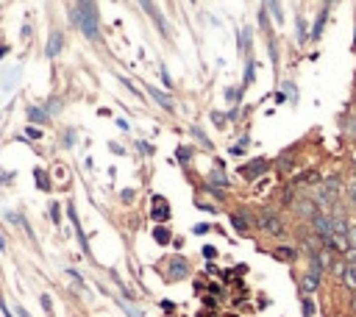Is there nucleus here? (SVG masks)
I'll list each match as a JSON object with an SVG mask.
<instances>
[{
    "label": "nucleus",
    "instance_id": "nucleus-42",
    "mask_svg": "<svg viewBox=\"0 0 356 317\" xmlns=\"http://www.w3.org/2000/svg\"><path fill=\"white\" fill-rule=\"evenodd\" d=\"M209 231H211V226H209V223H198V226L192 228V234H198V237H200V234H209Z\"/></svg>",
    "mask_w": 356,
    "mask_h": 317
},
{
    "label": "nucleus",
    "instance_id": "nucleus-5",
    "mask_svg": "<svg viewBox=\"0 0 356 317\" xmlns=\"http://www.w3.org/2000/svg\"><path fill=\"white\" fill-rule=\"evenodd\" d=\"M189 273H192V267H189V262L184 256H170L164 259V278L167 281H181V278H189Z\"/></svg>",
    "mask_w": 356,
    "mask_h": 317
},
{
    "label": "nucleus",
    "instance_id": "nucleus-9",
    "mask_svg": "<svg viewBox=\"0 0 356 317\" xmlns=\"http://www.w3.org/2000/svg\"><path fill=\"white\" fill-rule=\"evenodd\" d=\"M320 281H323V270H317V267H309V273L301 278V295H314L320 289Z\"/></svg>",
    "mask_w": 356,
    "mask_h": 317
},
{
    "label": "nucleus",
    "instance_id": "nucleus-30",
    "mask_svg": "<svg viewBox=\"0 0 356 317\" xmlns=\"http://www.w3.org/2000/svg\"><path fill=\"white\" fill-rule=\"evenodd\" d=\"M17 78H20V67H14L12 72H6V75H3V92H9V89H12Z\"/></svg>",
    "mask_w": 356,
    "mask_h": 317
},
{
    "label": "nucleus",
    "instance_id": "nucleus-62",
    "mask_svg": "<svg viewBox=\"0 0 356 317\" xmlns=\"http://www.w3.org/2000/svg\"><path fill=\"white\" fill-rule=\"evenodd\" d=\"M328 3H331V0H328Z\"/></svg>",
    "mask_w": 356,
    "mask_h": 317
},
{
    "label": "nucleus",
    "instance_id": "nucleus-41",
    "mask_svg": "<svg viewBox=\"0 0 356 317\" xmlns=\"http://www.w3.org/2000/svg\"><path fill=\"white\" fill-rule=\"evenodd\" d=\"M159 70H162V81H164V86H167V89H173V78H170V72H167V67H159Z\"/></svg>",
    "mask_w": 356,
    "mask_h": 317
},
{
    "label": "nucleus",
    "instance_id": "nucleus-48",
    "mask_svg": "<svg viewBox=\"0 0 356 317\" xmlns=\"http://www.w3.org/2000/svg\"><path fill=\"white\" fill-rule=\"evenodd\" d=\"M120 197H123V203H131V200H134V189H123Z\"/></svg>",
    "mask_w": 356,
    "mask_h": 317
},
{
    "label": "nucleus",
    "instance_id": "nucleus-39",
    "mask_svg": "<svg viewBox=\"0 0 356 317\" xmlns=\"http://www.w3.org/2000/svg\"><path fill=\"white\" fill-rule=\"evenodd\" d=\"M298 39L306 42V20H303V17H298Z\"/></svg>",
    "mask_w": 356,
    "mask_h": 317
},
{
    "label": "nucleus",
    "instance_id": "nucleus-49",
    "mask_svg": "<svg viewBox=\"0 0 356 317\" xmlns=\"http://www.w3.org/2000/svg\"><path fill=\"white\" fill-rule=\"evenodd\" d=\"M162 309L167 311V314H173V311H175V303H173V300H162Z\"/></svg>",
    "mask_w": 356,
    "mask_h": 317
},
{
    "label": "nucleus",
    "instance_id": "nucleus-32",
    "mask_svg": "<svg viewBox=\"0 0 356 317\" xmlns=\"http://www.w3.org/2000/svg\"><path fill=\"white\" fill-rule=\"evenodd\" d=\"M61 106H64V100H61V97H50L48 106H45V112H48L50 117H53V114H59V112H61Z\"/></svg>",
    "mask_w": 356,
    "mask_h": 317
},
{
    "label": "nucleus",
    "instance_id": "nucleus-18",
    "mask_svg": "<svg viewBox=\"0 0 356 317\" xmlns=\"http://www.w3.org/2000/svg\"><path fill=\"white\" fill-rule=\"evenodd\" d=\"M273 256L278 259V262H287V264H292L298 259V248H292V245H278L276 251H273Z\"/></svg>",
    "mask_w": 356,
    "mask_h": 317
},
{
    "label": "nucleus",
    "instance_id": "nucleus-58",
    "mask_svg": "<svg viewBox=\"0 0 356 317\" xmlns=\"http://www.w3.org/2000/svg\"><path fill=\"white\" fill-rule=\"evenodd\" d=\"M9 50H12V48H9V45H0V61H3V56H6Z\"/></svg>",
    "mask_w": 356,
    "mask_h": 317
},
{
    "label": "nucleus",
    "instance_id": "nucleus-60",
    "mask_svg": "<svg viewBox=\"0 0 356 317\" xmlns=\"http://www.w3.org/2000/svg\"><path fill=\"white\" fill-rule=\"evenodd\" d=\"M195 317H206V314H195Z\"/></svg>",
    "mask_w": 356,
    "mask_h": 317
},
{
    "label": "nucleus",
    "instance_id": "nucleus-52",
    "mask_svg": "<svg viewBox=\"0 0 356 317\" xmlns=\"http://www.w3.org/2000/svg\"><path fill=\"white\" fill-rule=\"evenodd\" d=\"M170 245H173V248H178V251H181V248H184V237H173V242H170Z\"/></svg>",
    "mask_w": 356,
    "mask_h": 317
},
{
    "label": "nucleus",
    "instance_id": "nucleus-26",
    "mask_svg": "<svg viewBox=\"0 0 356 317\" xmlns=\"http://www.w3.org/2000/svg\"><path fill=\"white\" fill-rule=\"evenodd\" d=\"M3 220H6V223H12V226H20V228L25 226V217L20 215V212H12V209H6V212H3Z\"/></svg>",
    "mask_w": 356,
    "mask_h": 317
},
{
    "label": "nucleus",
    "instance_id": "nucleus-22",
    "mask_svg": "<svg viewBox=\"0 0 356 317\" xmlns=\"http://www.w3.org/2000/svg\"><path fill=\"white\" fill-rule=\"evenodd\" d=\"M254 81H256V61L248 59V64H245V78H242V89L254 86Z\"/></svg>",
    "mask_w": 356,
    "mask_h": 317
},
{
    "label": "nucleus",
    "instance_id": "nucleus-13",
    "mask_svg": "<svg viewBox=\"0 0 356 317\" xmlns=\"http://www.w3.org/2000/svg\"><path fill=\"white\" fill-rule=\"evenodd\" d=\"M339 281H342V287L348 289L350 295L356 292V262H345V270H342V275H339Z\"/></svg>",
    "mask_w": 356,
    "mask_h": 317
},
{
    "label": "nucleus",
    "instance_id": "nucleus-40",
    "mask_svg": "<svg viewBox=\"0 0 356 317\" xmlns=\"http://www.w3.org/2000/svg\"><path fill=\"white\" fill-rule=\"evenodd\" d=\"M137 148L142 150V153H145V156H153V153H156V148H153L151 142H137Z\"/></svg>",
    "mask_w": 356,
    "mask_h": 317
},
{
    "label": "nucleus",
    "instance_id": "nucleus-38",
    "mask_svg": "<svg viewBox=\"0 0 356 317\" xmlns=\"http://www.w3.org/2000/svg\"><path fill=\"white\" fill-rule=\"evenodd\" d=\"M211 123H214V126H217V128H225V123H228V117H225V114H220V112H211Z\"/></svg>",
    "mask_w": 356,
    "mask_h": 317
},
{
    "label": "nucleus",
    "instance_id": "nucleus-16",
    "mask_svg": "<svg viewBox=\"0 0 356 317\" xmlns=\"http://www.w3.org/2000/svg\"><path fill=\"white\" fill-rule=\"evenodd\" d=\"M292 164H295V156H292V150H284V153L276 159L278 175H290V173H292Z\"/></svg>",
    "mask_w": 356,
    "mask_h": 317
},
{
    "label": "nucleus",
    "instance_id": "nucleus-25",
    "mask_svg": "<svg viewBox=\"0 0 356 317\" xmlns=\"http://www.w3.org/2000/svg\"><path fill=\"white\" fill-rule=\"evenodd\" d=\"M265 6H270L273 20H276V23H284V9H281V0H265Z\"/></svg>",
    "mask_w": 356,
    "mask_h": 317
},
{
    "label": "nucleus",
    "instance_id": "nucleus-50",
    "mask_svg": "<svg viewBox=\"0 0 356 317\" xmlns=\"http://www.w3.org/2000/svg\"><path fill=\"white\" fill-rule=\"evenodd\" d=\"M109 150H111V153H117V156L126 153V150H123V145H117V142H109Z\"/></svg>",
    "mask_w": 356,
    "mask_h": 317
},
{
    "label": "nucleus",
    "instance_id": "nucleus-12",
    "mask_svg": "<svg viewBox=\"0 0 356 317\" xmlns=\"http://www.w3.org/2000/svg\"><path fill=\"white\" fill-rule=\"evenodd\" d=\"M320 181H323V178H320L317 170H303L301 175H292L290 184L295 186V189H298V186H309V189H312V186H317V184H320Z\"/></svg>",
    "mask_w": 356,
    "mask_h": 317
},
{
    "label": "nucleus",
    "instance_id": "nucleus-28",
    "mask_svg": "<svg viewBox=\"0 0 356 317\" xmlns=\"http://www.w3.org/2000/svg\"><path fill=\"white\" fill-rule=\"evenodd\" d=\"M34 178H37V186L42 192L50 189V178H48V173H45V170H34Z\"/></svg>",
    "mask_w": 356,
    "mask_h": 317
},
{
    "label": "nucleus",
    "instance_id": "nucleus-6",
    "mask_svg": "<svg viewBox=\"0 0 356 317\" xmlns=\"http://www.w3.org/2000/svg\"><path fill=\"white\" fill-rule=\"evenodd\" d=\"M170 203H167V197L164 195H153L151 197V220L156 223V226H167V220H170Z\"/></svg>",
    "mask_w": 356,
    "mask_h": 317
},
{
    "label": "nucleus",
    "instance_id": "nucleus-10",
    "mask_svg": "<svg viewBox=\"0 0 356 317\" xmlns=\"http://www.w3.org/2000/svg\"><path fill=\"white\" fill-rule=\"evenodd\" d=\"M231 226H234L236 234H248L251 228H254V215L245 209H236L234 215H231Z\"/></svg>",
    "mask_w": 356,
    "mask_h": 317
},
{
    "label": "nucleus",
    "instance_id": "nucleus-7",
    "mask_svg": "<svg viewBox=\"0 0 356 317\" xmlns=\"http://www.w3.org/2000/svg\"><path fill=\"white\" fill-rule=\"evenodd\" d=\"M228 186V175H225V167H214L209 175H206V189L211 195H223V189Z\"/></svg>",
    "mask_w": 356,
    "mask_h": 317
},
{
    "label": "nucleus",
    "instance_id": "nucleus-55",
    "mask_svg": "<svg viewBox=\"0 0 356 317\" xmlns=\"http://www.w3.org/2000/svg\"><path fill=\"white\" fill-rule=\"evenodd\" d=\"M209 292L211 295H220V292H223V287H220V284H209Z\"/></svg>",
    "mask_w": 356,
    "mask_h": 317
},
{
    "label": "nucleus",
    "instance_id": "nucleus-53",
    "mask_svg": "<svg viewBox=\"0 0 356 317\" xmlns=\"http://www.w3.org/2000/svg\"><path fill=\"white\" fill-rule=\"evenodd\" d=\"M195 206H198V209H203V212H214V206L203 203V200H195Z\"/></svg>",
    "mask_w": 356,
    "mask_h": 317
},
{
    "label": "nucleus",
    "instance_id": "nucleus-35",
    "mask_svg": "<svg viewBox=\"0 0 356 317\" xmlns=\"http://www.w3.org/2000/svg\"><path fill=\"white\" fill-rule=\"evenodd\" d=\"M259 28L265 31V34H270V17H267V6L259 9Z\"/></svg>",
    "mask_w": 356,
    "mask_h": 317
},
{
    "label": "nucleus",
    "instance_id": "nucleus-57",
    "mask_svg": "<svg viewBox=\"0 0 356 317\" xmlns=\"http://www.w3.org/2000/svg\"><path fill=\"white\" fill-rule=\"evenodd\" d=\"M225 117H228V120H236V117H240V109H231V112L225 114Z\"/></svg>",
    "mask_w": 356,
    "mask_h": 317
},
{
    "label": "nucleus",
    "instance_id": "nucleus-63",
    "mask_svg": "<svg viewBox=\"0 0 356 317\" xmlns=\"http://www.w3.org/2000/svg\"><path fill=\"white\" fill-rule=\"evenodd\" d=\"M192 3H195V0H192Z\"/></svg>",
    "mask_w": 356,
    "mask_h": 317
},
{
    "label": "nucleus",
    "instance_id": "nucleus-54",
    "mask_svg": "<svg viewBox=\"0 0 356 317\" xmlns=\"http://www.w3.org/2000/svg\"><path fill=\"white\" fill-rule=\"evenodd\" d=\"M9 181H14V173H0V184H9Z\"/></svg>",
    "mask_w": 356,
    "mask_h": 317
},
{
    "label": "nucleus",
    "instance_id": "nucleus-46",
    "mask_svg": "<svg viewBox=\"0 0 356 317\" xmlns=\"http://www.w3.org/2000/svg\"><path fill=\"white\" fill-rule=\"evenodd\" d=\"M245 148H248V145H242V142H236V145H234V148H231V150H228V153H231V156H242V153H245Z\"/></svg>",
    "mask_w": 356,
    "mask_h": 317
},
{
    "label": "nucleus",
    "instance_id": "nucleus-17",
    "mask_svg": "<svg viewBox=\"0 0 356 317\" xmlns=\"http://www.w3.org/2000/svg\"><path fill=\"white\" fill-rule=\"evenodd\" d=\"M25 114H28V123H31V126H45V123L50 120V114L45 112L42 106H28V109H25Z\"/></svg>",
    "mask_w": 356,
    "mask_h": 317
},
{
    "label": "nucleus",
    "instance_id": "nucleus-20",
    "mask_svg": "<svg viewBox=\"0 0 356 317\" xmlns=\"http://www.w3.org/2000/svg\"><path fill=\"white\" fill-rule=\"evenodd\" d=\"M153 240H156V245H170L173 242V231L167 226H153Z\"/></svg>",
    "mask_w": 356,
    "mask_h": 317
},
{
    "label": "nucleus",
    "instance_id": "nucleus-2",
    "mask_svg": "<svg viewBox=\"0 0 356 317\" xmlns=\"http://www.w3.org/2000/svg\"><path fill=\"white\" fill-rule=\"evenodd\" d=\"M339 189H342V186H339V178H334V175H326V178L314 186V197H312V200H314L317 206H323V209H326V206H331L334 200L339 197Z\"/></svg>",
    "mask_w": 356,
    "mask_h": 317
},
{
    "label": "nucleus",
    "instance_id": "nucleus-27",
    "mask_svg": "<svg viewBox=\"0 0 356 317\" xmlns=\"http://www.w3.org/2000/svg\"><path fill=\"white\" fill-rule=\"evenodd\" d=\"M192 156L195 153H192V148H189V145H178V148H175V159H178L181 164H187Z\"/></svg>",
    "mask_w": 356,
    "mask_h": 317
},
{
    "label": "nucleus",
    "instance_id": "nucleus-19",
    "mask_svg": "<svg viewBox=\"0 0 356 317\" xmlns=\"http://www.w3.org/2000/svg\"><path fill=\"white\" fill-rule=\"evenodd\" d=\"M326 20H328V6L326 9H320L317 20H314V28H312V39L317 42L320 36H323V28H326Z\"/></svg>",
    "mask_w": 356,
    "mask_h": 317
},
{
    "label": "nucleus",
    "instance_id": "nucleus-4",
    "mask_svg": "<svg viewBox=\"0 0 356 317\" xmlns=\"http://www.w3.org/2000/svg\"><path fill=\"white\" fill-rule=\"evenodd\" d=\"M273 162H267V159H251V162H245L240 170H236V175H242V181H248V184H254V181L265 178L267 173H270Z\"/></svg>",
    "mask_w": 356,
    "mask_h": 317
},
{
    "label": "nucleus",
    "instance_id": "nucleus-59",
    "mask_svg": "<svg viewBox=\"0 0 356 317\" xmlns=\"http://www.w3.org/2000/svg\"><path fill=\"white\" fill-rule=\"evenodd\" d=\"M353 42H356V28H353Z\"/></svg>",
    "mask_w": 356,
    "mask_h": 317
},
{
    "label": "nucleus",
    "instance_id": "nucleus-15",
    "mask_svg": "<svg viewBox=\"0 0 356 317\" xmlns=\"http://www.w3.org/2000/svg\"><path fill=\"white\" fill-rule=\"evenodd\" d=\"M148 97H151V100H156L164 112H175V109H173V97H170L167 92H159L156 86H148Z\"/></svg>",
    "mask_w": 356,
    "mask_h": 317
},
{
    "label": "nucleus",
    "instance_id": "nucleus-8",
    "mask_svg": "<svg viewBox=\"0 0 356 317\" xmlns=\"http://www.w3.org/2000/svg\"><path fill=\"white\" fill-rule=\"evenodd\" d=\"M292 209H295V215L301 217V220H309V223H312V217L320 215V206L314 203L312 197H295Z\"/></svg>",
    "mask_w": 356,
    "mask_h": 317
},
{
    "label": "nucleus",
    "instance_id": "nucleus-61",
    "mask_svg": "<svg viewBox=\"0 0 356 317\" xmlns=\"http://www.w3.org/2000/svg\"><path fill=\"white\" fill-rule=\"evenodd\" d=\"M353 103H356V92H353Z\"/></svg>",
    "mask_w": 356,
    "mask_h": 317
},
{
    "label": "nucleus",
    "instance_id": "nucleus-47",
    "mask_svg": "<svg viewBox=\"0 0 356 317\" xmlns=\"http://www.w3.org/2000/svg\"><path fill=\"white\" fill-rule=\"evenodd\" d=\"M203 306L214 309V306H217V298H214V295H203Z\"/></svg>",
    "mask_w": 356,
    "mask_h": 317
},
{
    "label": "nucleus",
    "instance_id": "nucleus-44",
    "mask_svg": "<svg viewBox=\"0 0 356 317\" xmlns=\"http://www.w3.org/2000/svg\"><path fill=\"white\" fill-rule=\"evenodd\" d=\"M203 256L209 259V262H214V259H217V248H211V245H206L203 248Z\"/></svg>",
    "mask_w": 356,
    "mask_h": 317
},
{
    "label": "nucleus",
    "instance_id": "nucleus-33",
    "mask_svg": "<svg viewBox=\"0 0 356 317\" xmlns=\"http://www.w3.org/2000/svg\"><path fill=\"white\" fill-rule=\"evenodd\" d=\"M137 3H139V6H142V9H145V12H148V17H151V20H156L159 14H162V12H159V9H156V6H153V0H137Z\"/></svg>",
    "mask_w": 356,
    "mask_h": 317
},
{
    "label": "nucleus",
    "instance_id": "nucleus-14",
    "mask_svg": "<svg viewBox=\"0 0 356 317\" xmlns=\"http://www.w3.org/2000/svg\"><path fill=\"white\" fill-rule=\"evenodd\" d=\"M61 48H64V34H61V31H53L50 39H48V48H45L48 59H56V56L61 53Z\"/></svg>",
    "mask_w": 356,
    "mask_h": 317
},
{
    "label": "nucleus",
    "instance_id": "nucleus-1",
    "mask_svg": "<svg viewBox=\"0 0 356 317\" xmlns=\"http://www.w3.org/2000/svg\"><path fill=\"white\" fill-rule=\"evenodd\" d=\"M75 3H78V6L70 12V17H73V25H78V28L84 31L86 39L97 42V39H100V17H97L95 0H75Z\"/></svg>",
    "mask_w": 356,
    "mask_h": 317
},
{
    "label": "nucleus",
    "instance_id": "nucleus-45",
    "mask_svg": "<svg viewBox=\"0 0 356 317\" xmlns=\"http://www.w3.org/2000/svg\"><path fill=\"white\" fill-rule=\"evenodd\" d=\"M0 311H3V317H17L12 309H9V303H6V300H3V295H0Z\"/></svg>",
    "mask_w": 356,
    "mask_h": 317
},
{
    "label": "nucleus",
    "instance_id": "nucleus-37",
    "mask_svg": "<svg viewBox=\"0 0 356 317\" xmlns=\"http://www.w3.org/2000/svg\"><path fill=\"white\" fill-rule=\"evenodd\" d=\"M25 137H28V139H42V128L28 123V126H25Z\"/></svg>",
    "mask_w": 356,
    "mask_h": 317
},
{
    "label": "nucleus",
    "instance_id": "nucleus-24",
    "mask_svg": "<svg viewBox=\"0 0 356 317\" xmlns=\"http://www.w3.org/2000/svg\"><path fill=\"white\" fill-rule=\"evenodd\" d=\"M301 314L303 317H314V314H317V306H314L312 295H301Z\"/></svg>",
    "mask_w": 356,
    "mask_h": 317
},
{
    "label": "nucleus",
    "instance_id": "nucleus-29",
    "mask_svg": "<svg viewBox=\"0 0 356 317\" xmlns=\"http://www.w3.org/2000/svg\"><path fill=\"white\" fill-rule=\"evenodd\" d=\"M117 306H120V309L126 311V317H145V314H142V311H139L134 303H128V300H117Z\"/></svg>",
    "mask_w": 356,
    "mask_h": 317
},
{
    "label": "nucleus",
    "instance_id": "nucleus-34",
    "mask_svg": "<svg viewBox=\"0 0 356 317\" xmlns=\"http://www.w3.org/2000/svg\"><path fill=\"white\" fill-rule=\"evenodd\" d=\"M342 128H345L348 137H356V120L350 117V114H345V117H342Z\"/></svg>",
    "mask_w": 356,
    "mask_h": 317
},
{
    "label": "nucleus",
    "instance_id": "nucleus-11",
    "mask_svg": "<svg viewBox=\"0 0 356 317\" xmlns=\"http://www.w3.org/2000/svg\"><path fill=\"white\" fill-rule=\"evenodd\" d=\"M67 217H70V223H73V228H75V237H78V242H81V251L89 256V242H86V234H84V228H81L78 212H75L73 203H67Z\"/></svg>",
    "mask_w": 356,
    "mask_h": 317
},
{
    "label": "nucleus",
    "instance_id": "nucleus-36",
    "mask_svg": "<svg viewBox=\"0 0 356 317\" xmlns=\"http://www.w3.org/2000/svg\"><path fill=\"white\" fill-rule=\"evenodd\" d=\"M50 220H53V226H61V206L59 203H56V200H53V203H50Z\"/></svg>",
    "mask_w": 356,
    "mask_h": 317
},
{
    "label": "nucleus",
    "instance_id": "nucleus-43",
    "mask_svg": "<svg viewBox=\"0 0 356 317\" xmlns=\"http://www.w3.org/2000/svg\"><path fill=\"white\" fill-rule=\"evenodd\" d=\"M64 145H67V148H73V145H75V131H73V128H67V134H64Z\"/></svg>",
    "mask_w": 356,
    "mask_h": 317
},
{
    "label": "nucleus",
    "instance_id": "nucleus-21",
    "mask_svg": "<svg viewBox=\"0 0 356 317\" xmlns=\"http://www.w3.org/2000/svg\"><path fill=\"white\" fill-rule=\"evenodd\" d=\"M331 217V234H345L348 237V228H350V223L345 220L342 215H328Z\"/></svg>",
    "mask_w": 356,
    "mask_h": 317
},
{
    "label": "nucleus",
    "instance_id": "nucleus-31",
    "mask_svg": "<svg viewBox=\"0 0 356 317\" xmlns=\"http://www.w3.org/2000/svg\"><path fill=\"white\" fill-rule=\"evenodd\" d=\"M39 306L45 309V314H48V317H53V298H50L48 292H42V295H39Z\"/></svg>",
    "mask_w": 356,
    "mask_h": 317
},
{
    "label": "nucleus",
    "instance_id": "nucleus-23",
    "mask_svg": "<svg viewBox=\"0 0 356 317\" xmlns=\"http://www.w3.org/2000/svg\"><path fill=\"white\" fill-rule=\"evenodd\" d=\"M189 134H192V137L198 139V142L203 145L206 150H214V142H211V139L206 137V131H203V128H200V126H192V128H189Z\"/></svg>",
    "mask_w": 356,
    "mask_h": 317
},
{
    "label": "nucleus",
    "instance_id": "nucleus-51",
    "mask_svg": "<svg viewBox=\"0 0 356 317\" xmlns=\"http://www.w3.org/2000/svg\"><path fill=\"white\" fill-rule=\"evenodd\" d=\"M14 314H17V317H31V314H28V309H25V306H20V303L14 306Z\"/></svg>",
    "mask_w": 356,
    "mask_h": 317
},
{
    "label": "nucleus",
    "instance_id": "nucleus-56",
    "mask_svg": "<svg viewBox=\"0 0 356 317\" xmlns=\"http://www.w3.org/2000/svg\"><path fill=\"white\" fill-rule=\"evenodd\" d=\"M0 251H3V253L9 251V242H6V237H3V234H0Z\"/></svg>",
    "mask_w": 356,
    "mask_h": 317
},
{
    "label": "nucleus",
    "instance_id": "nucleus-3",
    "mask_svg": "<svg viewBox=\"0 0 356 317\" xmlns=\"http://www.w3.org/2000/svg\"><path fill=\"white\" fill-rule=\"evenodd\" d=\"M254 226L259 228V231L270 234V237H281L284 234V220L278 217V212H273V209H262L259 215H256Z\"/></svg>",
    "mask_w": 356,
    "mask_h": 317
}]
</instances>
